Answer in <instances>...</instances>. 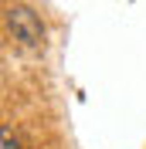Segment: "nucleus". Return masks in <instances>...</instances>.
I'll use <instances>...</instances> for the list:
<instances>
[{
  "instance_id": "f257e3e1",
  "label": "nucleus",
  "mask_w": 146,
  "mask_h": 149,
  "mask_svg": "<svg viewBox=\"0 0 146 149\" xmlns=\"http://www.w3.org/2000/svg\"><path fill=\"white\" fill-rule=\"evenodd\" d=\"M4 24H7L10 37L17 41L24 51H41L44 47V24H41V17H37L31 7H24V3H10L7 10H4Z\"/></svg>"
},
{
  "instance_id": "f03ea898",
  "label": "nucleus",
  "mask_w": 146,
  "mask_h": 149,
  "mask_svg": "<svg viewBox=\"0 0 146 149\" xmlns=\"http://www.w3.org/2000/svg\"><path fill=\"white\" fill-rule=\"evenodd\" d=\"M0 136H4V149H17V139L10 136V125H4V129H0Z\"/></svg>"
}]
</instances>
